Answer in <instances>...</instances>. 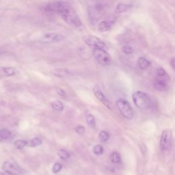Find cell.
Wrapping results in <instances>:
<instances>
[{
  "mask_svg": "<svg viewBox=\"0 0 175 175\" xmlns=\"http://www.w3.org/2000/svg\"><path fill=\"white\" fill-rule=\"evenodd\" d=\"M45 12L49 13H57L69 26L74 27H81L82 22L75 10L64 2H56L49 3L45 8Z\"/></svg>",
  "mask_w": 175,
  "mask_h": 175,
  "instance_id": "cell-1",
  "label": "cell"
},
{
  "mask_svg": "<svg viewBox=\"0 0 175 175\" xmlns=\"http://www.w3.org/2000/svg\"><path fill=\"white\" fill-rule=\"evenodd\" d=\"M170 77L162 68L157 70V77L154 81V87L159 91L165 92L168 90Z\"/></svg>",
  "mask_w": 175,
  "mask_h": 175,
  "instance_id": "cell-2",
  "label": "cell"
},
{
  "mask_svg": "<svg viewBox=\"0 0 175 175\" xmlns=\"http://www.w3.org/2000/svg\"><path fill=\"white\" fill-rule=\"evenodd\" d=\"M132 99L135 106L140 109H148L151 107V99L143 91H136L132 95Z\"/></svg>",
  "mask_w": 175,
  "mask_h": 175,
  "instance_id": "cell-3",
  "label": "cell"
},
{
  "mask_svg": "<svg viewBox=\"0 0 175 175\" xmlns=\"http://www.w3.org/2000/svg\"><path fill=\"white\" fill-rule=\"evenodd\" d=\"M116 105L124 119L127 120H131L134 116V112L133 108L130 103L124 99H119L116 102Z\"/></svg>",
  "mask_w": 175,
  "mask_h": 175,
  "instance_id": "cell-4",
  "label": "cell"
},
{
  "mask_svg": "<svg viewBox=\"0 0 175 175\" xmlns=\"http://www.w3.org/2000/svg\"><path fill=\"white\" fill-rule=\"evenodd\" d=\"M94 58L99 64L102 66H107L110 63L111 58L109 53L105 49L100 48H95L92 52Z\"/></svg>",
  "mask_w": 175,
  "mask_h": 175,
  "instance_id": "cell-5",
  "label": "cell"
},
{
  "mask_svg": "<svg viewBox=\"0 0 175 175\" xmlns=\"http://www.w3.org/2000/svg\"><path fill=\"white\" fill-rule=\"evenodd\" d=\"M2 169L10 175H22L24 173V170L19 165L11 161H6L3 162Z\"/></svg>",
  "mask_w": 175,
  "mask_h": 175,
  "instance_id": "cell-6",
  "label": "cell"
},
{
  "mask_svg": "<svg viewBox=\"0 0 175 175\" xmlns=\"http://www.w3.org/2000/svg\"><path fill=\"white\" fill-rule=\"evenodd\" d=\"M173 142V134L170 129H165L162 131L160 138V148L163 151L169 150Z\"/></svg>",
  "mask_w": 175,
  "mask_h": 175,
  "instance_id": "cell-7",
  "label": "cell"
},
{
  "mask_svg": "<svg viewBox=\"0 0 175 175\" xmlns=\"http://www.w3.org/2000/svg\"><path fill=\"white\" fill-rule=\"evenodd\" d=\"M84 41L90 47L95 48H100L103 49H106L108 48L106 44L102 41L101 39L93 35H86L83 37Z\"/></svg>",
  "mask_w": 175,
  "mask_h": 175,
  "instance_id": "cell-8",
  "label": "cell"
},
{
  "mask_svg": "<svg viewBox=\"0 0 175 175\" xmlns=\"http://www.w3.org/2000/svg\"><path fill=\"white\" fill-rule=\"evenodd\" d=\"M93 92L96 97L107 108L110 110H112V105L111 102H110L109 100L107 98V96L102 92V90H101V88H99V85H95L93 88Z\"/></svg>",
  "mask_w": 175,
  "mask_h": 175,
  "instance_id": "cell-9",
  "label": "cell"
},
{
  "mask_svg": "<svg viewBox=\"0 0 175 175\" xmlns=\"http://www.w3.org/2000/svg\"><path fill=\"white\" fill-rule=\"evenodd\" d=\"M65 37L62 34H56V33H49L44 35L42 38V41L44 42H47V43H51V42H60L63 41Z\"/></svg>",
  "mask_w": 175,
  "mask_h": 175,
  "instance_id": "cell-10",
  "label": "cell"
},
{
  "mask_svg": "<svg viewBox=\"0 0 175 175\" xmlns=\"http://www.w3.org/2000/svg\"><path fill=\"white\" fill-rule=\"evenodd\" d=\"M105 10V6L101 3H96V4L92 6V8L90 10V14L92 13L91 17H99V16H101Z\"/></svg>",
  "mask_w": 175,
  "mask_h": 175,
  "instance_id": "cell-11",
  "label": "cell"
},
{
  "mask_svg": "<svg viewBox=\"0 0 175 175\" xmlns=\"http://www.w3.org/2000/svg\"><path fill=\"white\" fill-rule=\"evenodd\" d=\"M1 75L5 77L14 76L17 73V70L14 67H0Z\"/></svg>",
  "mask_w": 175,
  "mask_h": 175,
  "instance_id": "cell-12",
  "label": "cell"
},
{
  "mask_svg": "<svg viewBox=\"0 0 175 175\" xmlns=\"http://www.w3.org/2000/svg\"><path fill=\"white\" fill-rule=\"evenodd\" d=\"M112 27V23L109 21H102L99 23L98 29L101 32H105L109 31Z\"/></svg>",
  "mask_w": 175,
  "mask_h": 175,
  "instance_id": "cell-13",
  "label": "cell"
},
{
  "mask_svg": "<svg viewBox=\"0 0 175 175\" xmlns=\"http://www.w3.org/2000/svg\"><path fill=\"white\" fill-rule=\"evenodd\" d=\"M132 8L131 4H129V3H119L118 4L115 8V12L116 13H123L124 12H126L127 10L131 9Z\"/></svg>",
  "mask_w": 175,
  "mask_h": 175,
  "instance_id": "cell-14",
  "label": "cell"
},
{
  "mask_svg": "<svg viewBox=\"0 0 175 175\" xmlns=\"http://www.w3.org/2000/svg\"><path fill=\"white\" fill-rule=\"evenodd\" d=\"M12 132L6 129H0V142L8 140L12 138Z\"/></svg>",
  "mask_w": 175,
  "mask_h": 175,
  "instance_id": "cell-15",
  "label": "cell"
},
{
  "mask_svg": "<svg viewBox=\"0 0 175 175\" xmlns=\"http://www.w3.org/2000/svg\"><path fill=\"white\" fill-rule=\"evenodd\" d=\"M138 64L141 69L144 70L147 69V68L151 65V62H150L149 60L144 58V57H140L138 60Z\"/></svg>",
  "mask_w": 175,
  "mask_h": 175,
  "instance_id": "cell-16",
  "label": "cell"
},
{
  "mask_svg": "<svg viewBox=\"0 0 175 175\" xmlns=\"http://www.w3.org/2000/svg\"><path fill=\"white\" fill-rule=\"evenodd\" d=\"M53 73L58 77H66L70 75L69 70L66 69H56L53 71Z\"/></svg>",
  "mask_w": 175,
  "mask_h": 175,
  "instance_id": "cell-17",
  "label": "cell"
},
{
  "mask_svg": "<svg viewBox=\"0 0 175 175\" xmlns=\"http://www.w3.org/2000/svg\"><path fill=\"white\" fill-rule=\"evenodd\" d=\"M41 144H42V140L39 138H34L29 142H27V146H30V147H36V146H38L41 145Z\"/></svg>",
  "mask_w": 175,
  "mask_h": 175,
  "instance_id": "cell-18",
  "label": "cell"
},
{
  "mask_svg": "<svg viewBox=\"0 0 175 175\" xmlns=\"http://www.w3.org/2000/svg\"><path fill=\"white\" fill-rule=\"evenodd\" d=\"M86 122L87 124L91 128L95 129L96 127V120L93 115L90 114H88L86 115Z\"/></svg>",
  "mask_w": 175,
  "mask_h": 175,
  "instance_id": "cell-19",
  "label": "cell"
},
{
  "mask_svg": "<svg viewBox=\"0 0 175 175\" xmlns=\"http://www.w3.org/2000/svg\"><path fill=\"white\" fill-rule=\"evenodd\" d=\"M52 108L57 112H62L64 109V105L60 101H56L52 103Z\"/></svg>",
  "mask_w": 175,
  "mask_h": 175,
  "instance_id": "cell-20",
  "label": "cell"
},
{
  "mask_svg": "<svg viewBox=\"0 0 175 175\" xmlns=\"http://www.w3.org/2000/svg\"><path fill=\"white\" fill-rule=\"evenodd\" d=\"M99 140L101 142H105L109 139V134L106 131H101L99 134Z\"/></svg>",
  "mask_w": 175,
  "mask_h": 175,
  "instance_id": "cell-21",
  "label": "cell"
},
{
  "mask_svg": "<svg viewBox=\"0 0 175 175\" xmlns=\"http://www.w3.org/2000/svg\"><path fill=\"white\" fill-rule=\"evenodd\" d=\"M110 160L112 163H119L121 162V158L120 154L118 152H113L110 155Z\"/></svg>",
  "mask_w": 175,
  "mask_h": 175,
  "instance_id": "cell-22",
  "label": "cell"
},
{
  "mask_svg": "<svg viewBox=\"0 0 175 175\" xmlns=\"http://www.w3.org/2000/svg\"><path fill=\"white\" fill-rule=\"evenodd\" d=\"M14 145H15L16 148L21 150L23 149L25 146L27 145V141L24 140H17L14 142Z\"/></svg>",
  "mask_w": 175,
  "mask_h": 175,
  "instance_id": "cell-23",
  "label": "cell"
},
{
  "mask_svg": "<svg viewBox=\"0 0 175 175\" xmlns=\"http://www.w3.org/2000/svg\"><path fill=\"white\" fill-rule=\"evenodd\" d=\"M58 154L60 158L62 159H67L70 158V153L64 149L59 150Z\"/></svg>",
  "mask_w": 175,
  "mask_h": 175,
  "instance_id": "cell-24",
  "label": "cell"
},
{
  "mask_svg": "<svg viewBox=\"0 0 175 175\" xmlns=\"http://www.w3.org/2000/svg\"><path fill=\"white\" fill-rule=\"evenodd\" d=\"M103 147L100 144L95 145L93 148V152L96 155H101L103 153Z\"/></svg>",
  "mask_w": 175,
  "mask_h": 175,
  "instance_id": "cell-25",
  "label": "cell"
},
{
  "mask_svg": "<svg viewBox=\"0 0 175 175\" xmlns=\"http://www.w3.org/2000/svg\"><path fill=\"white\" fill-rule=\"evenodd\" d=\"M122 51L126 54H131L134 52V49L129 45H124L122 48Z\"/></svg>",
  "mask_w": 175,
  "mask_h": 175,
  "instance_id": "cell-26",
  "label": "cell"
},
{
  "mask_svg": "<svg viewBox=\"0 0 175 175\" xmlns=\"http://www.w3.org/2000/svg\"><path fill=\"white\" fill-rule=\"evenodd\" d=\"M75 131L77 134H80V135H82L85 133V129L84 126H82V125H77V127H75Z\"/></svg>",
  "mask_w": 175,
  "mask_h": 175,
  "instance_id": "cell-27",
  "label": "cell"
},
{
  "mask_svg": "<svg viewBox=\"0 0 175 175\" xmlns=\"http://www.w3.org/2000/svg\"><path fill=\"white\" fill-rule=\"evenodd\" d=\"M62 169V164H60V163H56L53 165L52 168V170L54 173H59L60 170Z\"/></svg>",
  "mask_w": 175,
  "mask_h": 175,
  "instance_id": "cell-28",
  "label": "cell"
},
{
  "mask_svg": "<svg viewBox=\"0 0 175 175\" xmlns=\"http://www.w3.org/2000/svg\"><path fill=\"white\" fill-rule=\"evenodd\" d=\"M56 92H57V93H58V95L60 96H62V97H65V96H66V92L64 91L63 89L60 88H57Z\"/></svg>",
  "mask_w": 175,
  "mask_h": 175,
  "instance_id": "cell-29",
  "label": "cell"
},
{
  "mask_svg": "<svg viewBox=\"0 0 175 175\" xmlns=\"http://www.w3.org/2000/svg\"><path fill=\"white\" fill-rule=\"evenodd\" d=\"M174 62H175L174 58H173L172 59H171V60H170V64L171 66L173 67V69H174V66H175V63H174Z\"/></svg>",
  "mask_w": 175,
  "mask_h": 175,
  "instance_id": "cell-30",
  "label": "cell"
},
{
  "mask_svg": "<svg viewBox=\"0 0 175 175\" xmlns=\"http://www.w3.org/2000/svg\"><path fill=\"white\" fill-rule=\"evenodd\" d=\"M5 53V50L3 49V48H2V47H0V56H2V55H3V53Z\"/></svg>",
  "mask_w": 175,
  "mask_h": 175,
  "instance_id": "cell-31",
  "label": "cell"
},
{
  "mask_svg": "<svg viewBox=\"0 0 175 175\" xmlns=\"http://www.w3.org/2000/svg\"><path fill=\"white\" fill-rule=\"evenodd\" d=\"M0 175H10L8 174H7L6 173H2V172H0Z\"/></svg>",
  "mask_w": 175,
  "mask_h": 175,
  "instance_id": "cell-32",
  "label": "cell"
},
{
  "mask_svg": "<svg viewBox=\"0 0 175 175\" xmlns=\"http://www.w3.org/2000/svg\"><path fill=\"white\" fill-rule=\"evenodd\" d=\"M1 79H2V75H0V80H1Z\"/></svg>",
  "mask_w": 175,
  "mask_h": 175,
  "instance_id": "cell-33",
  "label": "cell"
}]
</instances>
